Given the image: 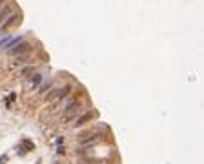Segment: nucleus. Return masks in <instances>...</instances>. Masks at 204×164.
Wrapping results in <instances>:
<instances>
[{"mask_svg":"<svg viewBox=\"0 0 204 164\" xmlns=\"http://www.w3.org/2000/svg\"><path fill=\"white\" fill-rule=\"evenodd\" d=\"M77 110H78V106H77V102H73V104H69V108L66 110V113H64V120H67L69 117H73L75 113H77Z\"/></svg>","mask_w":204,"mask_h":164,"instance_id":"obj_3","label":"nucleus"},{"mask_svg":"<svg viewBox=\"0 0 204 164\" xmlns=\"http://www.w3.org/2000/svg\"><path fill=\"white\" fill-rule=\"evenodd\" d=\"M67 91H69V86H64L62 89H53V93L47 95V100H60L64 95H67Z\"/></svg>","mask_w":204,"mask_h":164,"instance_id":"obj_1","label":"nucleus"},{"mask_svg":"<svg viewBox=\"0 0 204 164\" xmlns=\"http://www.w3.org/2000/svg\"><path fill=\"white\" fill-rule=\"evenodd\" d=\"M44 79H42V75H33V79L29 80V84H27V89H33V88H36L40 82H42Z\"/></svg>","mask_w":204,"mask_h":164,"instance_id":"obj_4","label":"nucleus"},{"mask_svg":"<svg viewBox=\"0 0 204 164\" xmlns=\"http://www.w3.org/2000/svg\"><path fill=\"white\" fill-rule=\"evenodd\" d=\"M26 51H29V44H26V42H18V44H15V47L11 49V55H22V53H26Z\"/></svg>","mask_w":204,"mask_h":164,"instance_id":"obj_2","label":"nucleus"}]
</instances>
